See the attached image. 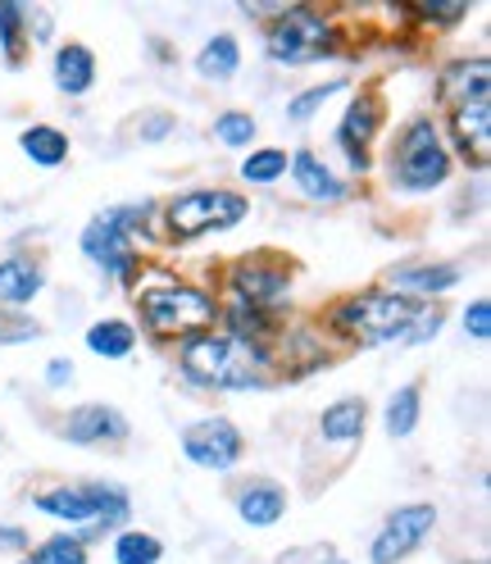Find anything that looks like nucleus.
Segmentation results:
<instances>
[{"mask_svg": "<svg viewBox=\"0 0 491 564\" xmlns=\"http://www.w3.org/2000/svg\"><path fill=\"white\" fill-rule=\"evenodd\" d=\"M465 328H469L478 341L491 337V305H487V301H473V305L465 310Z\"/></svg>", "mask_w": 491, "mask_h": 564, "instance_id": "2f4dec72", "label": "nucleus"}, {"mask_svg": "<svg viewBox=\"0 0 491 564\" xmlns=\"http://www.w3.org/2000/svg\"><path fill=\"white\" fill-rule=\"evenodd\" d=\"M137 310L151 333L160 337H200L219 319V305L209 292L187 288V282H151L137 292Z\"/></svg>", "mask_w": 491, "mask_h": 564, "instance_id": "7ed1b4c3", "label": "nucleus"}, {"mask_svg": "<svg viewBox=\"0 0 491 564\" xmlns=\"http://www.w3.org/2000/svg\"><path fill=\"white\" fill-rule=\"evenodd\" d=\"M450 128H455V141L460 151L482 164L487 160V141H491V105L487 100H469V105H455L450 110Z\"/></svg>", "mask_w": 491, "mask_h": 564, "instance_id": "4468645a", "label": "nucleus"}, {"mask_svg": "<svg viewBox=\"0 0 491 564\" xmlns=\"http://www.w3.org/2000/svg\"><path fill=\"white\" fill-rule=\"evenodd\" d=\"M23 564H28V560H23Z\"/></svg>", "mask_w": 491, "mask_h": 564, "instance_id": "4c0bfd02", "label": "nucleus"}, {"mask_svg": "<svg viewBox=\"0 0 491 564\" xmlns=\"http://www.w3.org/2000/svg\"><path fill=\"white\" fill-rule=\"evenodd\" d=\"M183 373L205 387H264L269 356L260 341H246L232 333H200L183 346Z\"/></svg>", "mask_w": 491, "mask_h": 564, "instance_id": "f257e3e1", "label": "nucleus"}, {"mask_svg": "<svg viewBox=\"0 0 491 564\" xmlns=\"http://www.w3.org/2000/svg\"><path fill=\"white\" fill-rule=\"evenodd\" d=\"M64 437L78 446H96V442H123L128 437V419L110 405H83L64 419Z\"/></svg>", "mask_w": 491, "mask_h": 564, "instance_id": "f8f14e48", "label": "nucleus"}, {"mask_svg": "<svg viewBox=\"0 0 491 564\" xmlns=\"http://www.w3.org/2000/svg\"><path fill=\"white\" fill-rule=\"evenodd\" d=\"M23 155L32 164H42V169H55V164L68 160V137L59 128H51V123H37V128L23 132Z\"/></svg>", "mask_w": 491, "mask_h": 564, "instance_id": "5701e85b", "label": "nucleus"}, {"mask_svg": "<svg viewBox=\"0 0 491 564\" xmlns=\"http://www.w3.org/2000/svg\"><path fill=\"white\" fill-rule=\"evenodd\" d=\"M87 346L96 350V356H105V360H123V356H132V346H137V328H132V324H123V319L91 324Z\"/></svg>", "mask_w": 491, "mask_h": 564, "instance_id": "b1692460", "label": "nucleus"}, {"mask_svg": "<svg viewBox=\"0 0 491 564\" xmlns=\"http://www.w3.org/2000/svg\"><path fill=\"white\" fill-rule=\"evenodd\" d=\"M237 510L251 528H269V523H277L287 514V491L277 482H251V487H241Z\"/></svg>", "mask_w": 491, "mask_h": 564, "instance_id": "2eb2a0df", "label": "nucleus"}, {"mask_svg": "<svg viewBox=\"0 0 491 564\" xmlns=\"http://www.w3.org/2000/svg\"><path fill=\"white\" fill-rule=\"evenodd\" d=\"M292 178H296V187L309 196V200H341L346 196V183L341 178H332V169L314 155V151H301L296 160H292Z\"/></svg>", "mask_w": 491, "mask_h": 564, "instance_id": "dca6fc26", "label": "nucleus"}, {"mask_svg": "<svg viewBox=\"0 0 491 564\" xmlns=\"http://www.w3.org/2000/svg\"><path fill=\"white\" fill-rule=\"evenodd\" d=\"M232 288L241 296V305L251 310H273V305H287V273L277 264H264V260H246L232 269Z\"/></svg>", "mask_w": 491, "mask_h": 564, "instance_id": "9b49d317", "label": "nucleus"}, {"mask_svg": "<svg viewBox=\"0 0 491 564\" xmlns=\"http://www.w3.org/2000/svg\"><path fill=\"white\" fill-rule=\"evenodd\" d=\"M215 137L223 141V147H251L255 119H251V115H241V110H228V115L215 119Z\"/></svg>", "mask_w": 491, "mask_h": 564, "instance_id": "c85d7f7f", "label": "nucleus"}, {"mask_svg": "<svg viewBox=\"0 0 491 564\" xmlns=\"http://www.w3.org/2000/svg\"><path fill=\"white\" fill-rule=\"evenodd\" d=\"M32 337H42V328L32 319H0V346L6 341H32Z\"/></svg>", "mask_w": 491, "mask_h": 564, "instance_id": "473e14b6", "label": "nucleus"}, {"mask_svg": "<svg viewBox=\"0 0 491 564\" xmlns=\"http://www.w3.org/2000/svg\"><path fill=\"white\" fill-rule=\"evenodd\" d=\"M418 382H405L401 392L388 401V433L392 437H410L414 429H418Z\"/></svg>", "mask_w": 491, "mask_h": 564, "instance_id": "393cba45", "label": "nucleus"}, {"mask_svg": "<svg viewBox=\"0 0 491 564\" xmlns=\"http://www.w3.org/2000/svg\"><path fill=\"white\" fill-rule=\"evenodd\" d=\"M283 173H287V151H255L251 160L241 164V178L246 183H260V187L277 183Z\"/></svg>", "mask_w": 491, "mask_h": 564, "instance_id": "bb28decb", "label": "nucleus"}, {"mask_svg": "<svg viewBox=\"0 0 491 564\" xmlns=\"http://www.w3.org/2000/svg\"><path fill=\"white\" fill-rule=\"evenodd\" d=\"M28 564H87V546L83 538H51Z\"/></svg>", "mask_w": 491, "mask_h": 564, "instance_id": "cd10ccee", "label": "nucleus"}, {"mask_svg": "<svg viewBox=\"0 0 491 564\" xmlns=\"http://www.w3.org/2000/svg\"><path fill=\"white\" fill-rule=\"evenodd\" d=\"M196 68H200V78L228 83V78L237 74V68H241V46H237V37H228V32H219L215 42H205V51H200Z\"/></svg>", "mask_w": 491, "mask_h": 564, "instance_id": "4be33fe9", "label": "nucleus"}, {"mask_svg": "<svg viewBox=\"0 0 491 564\" xmlns=\"http://www.w3.org/2000/svg\"><path fill=\"white\" fill-rule=\"evenodd\" d=\"M246 215V200L237 192H187L168 200V228L178 237H200L209 228H232Z\"/></svg>", "mask_w": 491, "mask_h": 564, "instance_id": "6e6552de", "label": "nucleus"}, {"mask_svg": "<svg viewBox=\"0 0 491 564\" xmlns=\"http://www.w3.org/2000/svg\"><path fill=\"white\" fill-rule=\"evenodd\" d=\"M392 282L405 292H414V296H441L460 282V264H405V269L392 273Z\"/></svg>", "mask_w": 491, "mask_h": 564, "instance_id": "f3484780", "label": "nucleus"}, {"mask_svg": "<svg viewBox=\"0 0 491 564\" xmlns=\"http://www.w3.org/2000/svg\"><path fill=\"white\" fill-rule=\"evenodd\" d=\"M28 538L19 533V528H0V546H23Z\"/></svg>", "mask_w": 491, "mask_h": 564, "instance_id": "e433bc0d", "label": "nucleus"}, {"mask_svg": "<svg viewBox=\"0 0 491 564\" xmlns=\"http://www.w3.org/2000/svg\"><path fill=\"white\" fill-rule=\"evenodd\" d=\"M68 378H74V365H68V360H55V365L46 369V382H51V387H64Z\"/></svg>", "mask_w": 491, "mask_h": 564, "instance_id": "f704fd0d", "label": "nucleus"}, {"mask_svg": "<svg viewBox=\"0 0 491 564\" xmlns=\"http://www.w3.org/2000/svg\"><path fill=\"white\" fill-rule=\"evenodd\" d=\"M37 292H42V269L28 256L0 260V305H28Z\"/></svg>", "mask_w": 491, "mask_h": 564, "instance_id": "a211bd4d", "label": "nucleus"}, {"mask_svg": "<svg viewBox=\"0 0 491 564\" xmlns=\"http://www.w3.org/2000/svg\"><path fill=\"white\" fill-rule=\"evenodd\" d=\"M37 510L51 514V519H64V523H87V538H96V533H105V528H119L128 519V497L119 487H100V482L55 487V491H42L37 497Z\"/></svg>", "mask_w": 491, "mask_h": 564, "instance_id": "20e7f679", "label": "nucleus"}, {"mask_svg": "<svg viewBox=\"0 0 491 564\" xmlns=\"http://www.w3.org/2000/svg\"><path fill=\"white\" fill-rule=\"evenodd\" d=\"M487 59H473V64H450L446 68V78H441V96L450 100V110L455 105H469V100H487Z\"/></svg>", "mask_w": 491, "mask_h": 564, "instance_id": "6ab92c4d", "label": "nucleus"}, {"mask_svg": "<svg viewBox=\"0 0 491 564\" xmlns=\"http://www.w3.org/2000/svg\"><path fill=\"white\" fill-rule=\"evenodd\" d=\"M378 123H382V110H378V100H373V96L356 100V105L346 110V119H341V128H337V147L346 151L350 169H364V164H369L364 151H369V141H373Z\"/></svg>", "mask_w": 491, "mask_h": 564, "instance_id": "ddd939ff", "label": "nucleus"}, {"mask_svg": "<svg viewBox=\"0 0 491 564\" xmlns=\"http://www.w3.org/2000/svg\"><path fill=\"white\" fill-rule=\"evenodd\" d=\"M96 83V55L87 46H64L55 55V87L68 96H83Z\"/></svg>", "mask_w": 491, "mask_h": 564, "instance_id": "aec40b11", "label": "nucleus"}, {"mask_svg": "<svg viewBox=\"0 0 491 564\" xmlns=\"http://www.w3.org/2000/svg\"><path fill=\"white\" fill-rule=\"evenodd\" d=\"M168 128H173V119H168V115H155V119H151V123L142 128V137H146V141H160V137H164Z\"/></svg>", "mask_w": 491, "mask_h": 564, "instance_id": "c9c22d12", "label": "nucleus"}, {"mask_svg": "<svg viewBox=\"0 0 491 564\" xmlns=\"http://www.w3.org/2000/svg\"><path fill=\"white\" fill-rule=\"evenodd\" d=\"M328 51H332V28L305 6L283 10L269 28V55L277 64H309V59H324Z\"/></svg>", "mask_w": 491, "mask_h": 564, "instance_id": "0eeeda50", "label": "nucleus"}, {"mask_svg": "<svg viewBox=\"0 0 491 564\" xmlns=\"http://www.w3.org/2000/svg\"><path fill=\"white\" fill-rule=\"evenodd\" d=\"M151 205H128V209H110L87 224L83 232V251L91 264H100L105 273H128L132 269V232L146 224Z\"/></svg>", "mask_w": 491, "mask_h": 564, "instance_id": "423d86ee", "label": "nucleus"}, {"mask_svg": "<svg viewBox=\"0 0 491 564\" xmlns=\"http://www.w3.org/2000/svg\"><path fill=\"white\" fill-rule=\"evenodd\" d=\"M418 14L437 19V23H460V19L469 14V6H437V0H433V6H418Z\"/></svg>", "mask_w": 491, "mask_h": 564, "instance_id": "72a5a7b5", "label": "nucleus"}, {"mask_svg": "<svg viewBox=\"0 0 491 564\" xmlns=\"http://www.w3.org/2000/svg\"><path fill=\"white\" fill-rule=\"evenodd\" d=\"M337 91H341V83H324V87H309V91H301V96L292 100V110H287V115H292V119L301 123V119H309V115L319 110V105H324L328 96H337Z\"/></svg>", "mask_w": 491, "mask_h": 564, "instance_id": "7c9ffc66", "label": "nucleus"}, {"mask_svg": "<svg viewBox=\"0 0 491 564\" xmlns=\"http://www.w3.org/2000/svg\"><path fill=\"white\" fill-rule=\"evenodd\" d=\"M433 528H437V510H433V506H424V501L401 506L388 523H382V533H378L373 546H369L373 564H396V560H405L410 551L424 546V538L433 533Z\"/></svg>", "mask_w": 491, "mask_h": 564, "instance_id": "1a4fd4ad", "label": "nucleus"}, {"mask_svg": "<svg viewBox=\"0 0 491 564\" xmlns=\"http://www.w3.org/2000/svg\"><path fill=\"white\" fill-rule=\"evenodd\" d=\"M364 401L360 397H346V401H337V405H328L324 410V419H319V433L328 437V442H356L360 433H364Z\"/></svg>", "mask_w": 491, "mask_h": 564, "instance_id": "412c9836", "label": "nucleus"}, {"mask_svg": "<svg viewBox=\"0 0 491 564\" xmlns=\"http://www.w3.org/2000/svg\"><path fill=\"white\" fill-rule=\"evenodd\" d=\"M241 451H246V442L237 433V423H228V419H200L183 433V455L192 465L215 469V474L232 469L241 460Z\"/></svg>", "mask_w": 491, "mask_h": 564, "instance_id": "9d476101", "label": "nucleus"}, {"mask_svg": "<svg viewBox=\"0 0 491 564\" xmlns=\"http://www.w3.org/2000/svg\"><path fill=\"white\" fill-rule=\"evenodd\" d=\"M160 555H164V546L151 533H119V542H114V560L119 564H155Z\"/></svg>", "mask_w": 491, "mask_h": 564, "instance_id": "a878e982", "label": "nucleus"}, {"mask_svg": "<svg viewBox=\"0 0 491 564\" xmlns=\"http://www.w3.org/2000/svg\"><path fill=\"white\" fill-rule=\"evenodd\" d=\"M450 173V155L437 141V123L433 119H410L401 132V147L392 155V178L405 192H433L446 183Z\"/></svg>", "mask_w": 491, "mask_h": 564, "instance_id": "39448f33", "label": "nucleus"}, {"mask_svg": "<svg viewBox=\"0 0 491 564\" xmlns=\"http://www.w3.org/2000/svg\"><path fill=\"white\" fill-rule=\"evenodd\" d=\"M418 314H424V305H418L414 296H401V292H364V296H346L328 310V324L360 341V346H378V341H392L410 333V324H418Z\"/></svg>", "mask_w": 491, "mask_h": 564, "instance_id": "f03ea898", "label": "nucleus"}, {"mask_svg": "<svg viewBox=\"0 0 491 564\" xmlns=\"http://www.w3.org/2000/svg\"><path fill=\"white\" fill-rule=\"evenodd\" d=\"M23 6H0V46H6L10 59H19V42H23Z\"/></svg>", "mask_w": 491, "mask_h": 564, "instance_id": "c756f323", "label": "nucleus"}]
</instances>
